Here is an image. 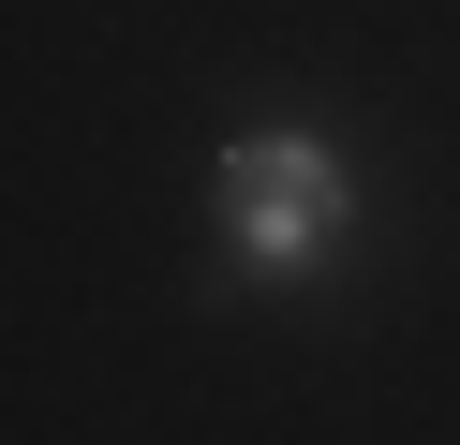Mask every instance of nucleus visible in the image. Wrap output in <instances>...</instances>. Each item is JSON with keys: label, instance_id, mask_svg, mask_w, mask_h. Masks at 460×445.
<instances>
[{"label": "nucleus", "instance_id": "nucleus-1", "mask_svg": "<svg viewBox=\"0 0 460 445\" xmlns=\"http://www.w3.org/2000/svg\"><path fill=\"white\" fill-rule=\"evenodd\" d=\"M341 223H357V178H341L327 134L268 119V134L223 148V253H238V282H312L341 253Z\"/></svg>", "mask_w": 460, "mask_h": 445}]
</instances>
